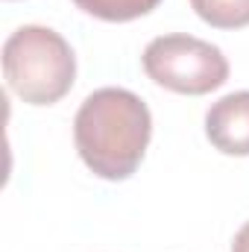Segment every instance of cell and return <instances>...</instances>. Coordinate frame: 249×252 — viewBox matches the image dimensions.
Here are the masks:
<instances>
[{
    "mask_svg": "<svg viewBox=\"0 0 249 252\" xmlns=\"http://www.w3.org/2000/svg\"><path fill=\"white\" fill-rule=\"evenodd\" d=\"M232 252H249V223L247 226H241V232L235 235V241H232Z\"/></svg>",
    "mask_w": 249,
    "mask_h": 252,
    "instance_id": "52a82bcc",
    "label": "cell"
},
{
    "mask_svg": "<svg viewBox=\"0 0 249 252\" xmlns=\"http://www.w3.org/2000/svg\"><path fill=\"white\" fill-rule=\"evenodd\" d=\"M82 12L100 18V21H112V24H124L135 21L141 15H150L161 0H73Z\"/></svg>",
    "mask_w": 249,
    "mask_h": 252,
    "instance_id": "8992f818",
    "label": "cell"
},
{
    "mask_svg": "<svg viewBox=\"0 0 249 252\" xmlns=\"http://www.w3.org/2000/svg\"><path fill=\"white\" fill-rule=\"evenodd\" d=\"M3 76L30 106H53L73 88L76 56L50 27H18L3 44Z\"/></svg>",
    "mask_w": 249,
    "mask_h": 252,
    "instance_id": "7a4b0ae2",
    "label": "cell"
},
{
    "mask_svg": "<svg viewBox=\"0 0 249 252\" xmlns=\"http://www.w3.org/2000/svg\"><path fill=\"white\" fill-rule=\"evenodd\" d=\"M153 135L147 103L126 88H97L73 118L79 158L100 179H129L144 161Z\"/></svg>",
    "mask_w": 249,
    "mask_h": 252,
    "instance_id": "6da1fadb",
    "label": "cell"
},
{
    "mask_svg": "<svg viewBox=\"0 0 249 252\" xmlns=\"http://www.w3.org/2000/svg\"><path fill=\"white\" fill-rule=\"evenodd\" d=\"M193 12L217 30L249 27V0H190Z\"/></svg>",
    "mask_w": 249,
    "mask_h": 252,
    "instance_id": "5b68a950",
    "label": "cell"
},
{
    "mask_svg": "<svg viewBox=\"0 0 249 252\" xmlns=\"http://www.w3.org/2000/svg\"><path fill=\"white\" fill-rule=\"evenodd\" d=\"M205 135L226 156H249V91H232L205 112Z\"/></svg>",
    "mask_w": 249,
    "mask_h": 252,
    "instance_id": "277c9868",
    "label": "cell"
},
{
    "mask_svg": "<svg viewBox=\"0 0 249 252\" xmlns=\"http://www.w3.org/2000/svg\"><path fill=\"white\" fill-rule=\"evenodd\" d=\"M147 76L176 94H208L229 79V59L211 41L193 38L185 32L158 35L147 44L144 56Z\"/></svg>",
    "mask_w": 249,
    "mask_h": 252,
    "instance_id": "3957f363",
    "label": "cell"
}]
</instances>
